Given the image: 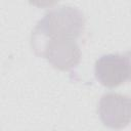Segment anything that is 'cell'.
I'll return each mask as SVG.
<instances>
[{
    "instance_id": "6da1fadb",
    "label": "cell",
    "mask_w": 131,
    "mask_h": 131,
    "mask_svg": "<svg viewBox=\"0 0 131 131\" xmlns=\"http://www.w3.org/2000/svg\"><path fill=\"white\" fill-rule=\"evenodd\" d=\"M82 11L73 6H59L48 10L37 23L31 35L35 54L46 58L60 71H71L81 59L78 39L85 30Z\"/></svg>"
},
{
    "instance_id": "7a4b0ae2",
    "label": "cell",
    "mask_w": 131,
    "mask_h": 131,
    "mask_svg": "<svg viewBox=\"0 0 131 131\" xmlns=\"http://www.w3.org/2000/svg\"><path fill=\"white\" fill-rule=\"evenodd\" d=\"M94 74L97 81L108 88L131 83V50L101 55L95 61Z\"/></svg>"
},
{
    "instance_id": "3957f363",
    "label": "cell",
    "mask_w": 131,
    "mask_h": 131,
    "mask_svg": "<svg viewBox=\"0 0 131 131\" xmlns=\"http://www.w3.org/2000/svg\"><path fill=\"white\" fill-rule=\"evenodd\" d=\"M97 113L104 126L123 129L131 122V97L116 92L105 93L99 99Z\"/></svg>"
}]
</instances>
